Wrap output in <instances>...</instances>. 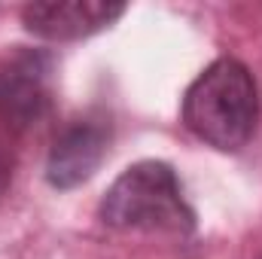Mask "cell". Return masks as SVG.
Returning <instances> with one entry per match:
<instances>
[{"instance_id": "obj_3", "label": "cell", "mask_w": 262, "mask_h": 259, "mask_svg": "<svg viewBox=\"0 0 262 259\" xmlns=\"http://www.w3.org/2000/svg\"><path fill=\"white\" fill-rule=\"evenodd\" d=\"M52 67L46 49H18L0 64V125L25 134L46 119L52 107Z\"/></svg>"}, {"instance_id": "obj_1", "label": "cell", "mask_w": 262, "mask_h": 259, "mask_svg": "<svg viewBox=\"0 0 262 259\" xmlns=\"http://www.w3.org/2000/svg\"><path fill=\"white\" fill-rule=\"evenodd\" d=\"M262 98L253 70L238 58H216L183 92L180 119L189 134L220 153L244 149L259 125Z\"/></svg>"}, {"instance_id": "obj_4", "label": "cell", "mask_w": 262, "mask_h": 259, "mask_svg": "<svg viewBox=\"0 0 262 259\" xmlns=\"http://www.w3.org/2000/svg\"><path fill=\"white\" fill-rule=\"evenodd\" d=\"M113 140V122L101 110H89L64 122L46 156V183L52 189H76L101 168Z\"/></svg>"}, {"instance_id": "obj_6", "label": "cell", "mask_w": 262, "mask_h": 259, "mask_svg": "<svg viewBox=\"0 0 262 259\" xmlns=\"http://www.w3.org/2000/svg\"><path fill=\"white\" fill-rule=\"evenodd\" d=\"M9 183H12V156H9V149L0 143V198L6 195Z\"/></svg>"}, {"instance_id": "obj_5", "label": "cell", "mask_w": 262, "mask_h": 259, "mask_svg": "<svg viewBox=\"0 0 262 259\" xmlns=\"http://www.w3.org/2000/svg\"><path fill=\"white\" fill-rule=\"evenodd\" d=\"M125 15V3H101V0H61V3H28L21 9V25L28 34L52 43L85 40L116 18Z\"/></svg>"}, {"instance_id": "obj_2", "label": "cell", "mask_w": 262, "mask_h": 259, "mask_svg": "<svg viewBox=\"0 0 262 259\" xmlns=\"http://www.w3.org/2000/svg\"><path fill=\"white\" fill-rule=\"evenodd\" d=\"M98 220L113 232H171L192 235L195 210L168 162L143 159L128 165L98 204Z\"/></svg>"}]
</instances>
